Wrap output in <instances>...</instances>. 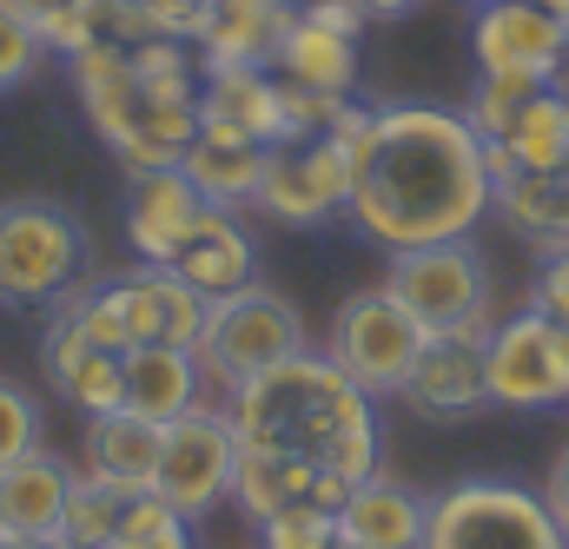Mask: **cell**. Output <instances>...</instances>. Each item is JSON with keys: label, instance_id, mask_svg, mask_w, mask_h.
I'll return each instance as SVG.
<instances>
[{"label": "cell", "instance_id": "cell-1", "mask_svg": "<svg viewBox=\"0 0 569 549\" xmlns=\"http://www.w3.org/2000/svg\"><path fill=\"white\" fill-rule=\"evenodd\" d=\"M345 152H351L345 219L385 252L470 239L490 219L483 139L457 107H371V127Z\"/></svg>", "mask_w": 569, "mask_h": 549}, {"label": "cell", "instance_id": "cell-27", "mask_svg": "<svg viewBox=\"0 0 569 549\" xmlns=\"http://www.w3.org/2000/svg\"><path fill=\"white\" fill-rule=\"evenodd\" d=\"M272 73L291 87H311V93H358V33H338L298 7Z\"/></svg>", "mask_w": 569, "mask_h": 549}, {"label": "cell", "instance_id": "cell-3", "mask_svg": "<svg viewBox=\"0 0 569 549\" xmlns=\"http://www.w3.org/2000/svg\"><path fill=\"white\" fill-rule=\"evenodd\" d=\"M67 73H73L87 127L107 139V152L127 166V179L186 159V146L199 133V107L192 100H166L159 87H146L127 47H93V53L67 60Z\"/></svg>", "mask_w": 569, "mask_h": 549}, {"label": "cell", "instance_id": "cell-22", "mask_svg": "<svg viewBox=\"0 0 569 549\" xmlns=\"http://www.w3.org/2000/svg\"><path fill=\"white\" fill-rule=\"evenodd\" d=\"M179 172L199 186L206 206H226V212H246L259 199V179H266V139H246L232 127H199Z\"/></svg>", "mask_w": 569, "mask_h": 549}, {"label": "cell", "instance_id": "cell-34", "mask_svg": "<svg viewBox=\"0 0 569 549\" xmlns=\"http://www.w3.org/2000/svg\"><path fill=\"white\" fill-rule=\"evenodd\" d=\"M345 100H351V93H311V87H291V80H284V93H279L284 133H331L338 113H345Z\"/></svg>", "mask_w": 569, "mask_h": 549}, {"label": "cell", "instance_id": "cell-31", "mask_svg": "<svg viewBox=\"0 0 569 549\" xmlns=\"http://www.w3.org/2000/svg\"><path fill=\"white\" fill-rule=\"evenodd\" d=\"M107 549H199L192 543V517H179L166 497H127V517H120V537Z\"/></svg>", "mask_w": 569, "mask_h": 549}, {"label": "cell", "instance_id": "cell-13", "mask_svg": "<svg viewBox=\"0 0 569 549\" xmlns=\"http://www.w3.org/2000/svg\"><path fill=\"white\" fill-rule=\"evenodd\" d=\"M470 47H477V73H517L550 87L569 60V27L537 0H497L477 13Z\"/></svg>", "mask_w": 569, "mask_h": 549}, {"label": "cell", "instance_id": "cell-12", "mask_svg": "<svg viewBox=\"0 0 569 549\" xmlns=\"http://www.w3.org/2000/svg\"><path fill=\"white\" fill-rule=\"evenodd\" d=\"M483 378H490V405L497 411H550V405H569L563 325L543 318L537 305L497 318L490 338H483Z\"/></svg>", "mask_w": 569, "mask_h": 549}, {"label": "cell", "instance_id": "cell-5", "mask_svg": "<svg viewBox=\"0 0 569 549\" xmlns=\"http://www.w3.org/2000/svg\"><path fill=\"white\" fill-rule=\"evenodd\" d=\"M305 345H311L305 311L284 298L279 285L252 278V285H239V291H226V298L206 305V325L192 338V358H199L206 385L226 398L246 378H259V371H272L284 358H298Z\"/></svg>", "mask_w": 569, "mask_h": 549}, {"label": "cell", "instance_id": "cell-42", "mask_svg": "<svg viewBox=\"0 0 569 549\" xmlns=\"http://www.w3.org/2000/svg\"><path fill=\"white\" fill-rule=\"evenodd\" d=\"M537 7H550V13H557V20L569 27V0H537Z\"/></svg>", "mask_w": 569, "mask_h": 549}, {"label": "cell", "instance_id": "cell-32", "mask_svg": "<svg viewBox=\"0 0 569 549\" xmlns=\"http://www.w3.org/2000/svg\"><path fill=\"white\" fill-rule=\"evenodd\" d=\"M33 443H47V430H40V398H33L27 385L0 378V463L27 457Z\"/></svg>", "mask_w": 569, "mask_h": 549}, {"label": "cell", "instance_id": "cell-21", "mask_svg": "<svg viewBox=\"0 0 569 549\" xmlns=\"http://www.w3.org/2000/svg\"><path fill=\"white\" fill-rule=\"evenodd\" d=\"M172 272L186 278L199 298H226V291H239V285H252V278H259V246H252V232H246V219H239V212L206 206V219H199V226H192V239L179 246Z\"/></svg>", "mask_w": 569, "mask_h": 549}, {"label": "cell", "instance_id": "cell-8", "mask_svg": "<svg viewBox=\"0 0 569 549\" xmlns=\"http://www.w3.org/2000/svg\"><path fill=\"white\" fill-rule=\"evenodd\" d=\"M385 285L398 291V305L425 325L430 338L443 331H490L497 325V285L490 266L470 239H437V246H411L391 252Z\"/></svg>", "mask_w": 569, "mask_h": 549}, {"label": "cell", "instance_id": "cell-35", "mask_svg": "<svg viewBox=\"0 0 569 549\" xmlns=\"http://www.w3.org/2000/svg\"><path fill=\"white\" fill-rule=\"evenodd\" d=\"M338 537V517L325 510H284L272 523H259V549H325Z\"/></svg>", "mask_w": 569, "mask_h": 549}, {"label": "cell", "instance_id": "cell-19", "mask_svg": "<svg viewBox=\"0 0 569 549\" xmlns=\"http://www.w3.org/2000/svg\"><path fill=\"white\" fill-rule=\"evenodd\" d=\"M199 398H219L199 371V358L186 345H133L120 351V411L146 417V423H172L192 411Z\"/></svg>", "mask_w": 569, "mask_h": 549}, {"label": "cell", "instance_id": "cell-43", "mask_svg": "<svg viewBox=\"0 0 569 549\" xmlns=\"http://www.w3.org/2000/svg\"><path fill=\"white\" fill-rule=\"evenodd\" d=\"M325 549H365V543H358V537H345V530H338V537H331V543H325Z\"/></svg>", "mask_w": 569, "mask_h": 549}, {"label": "cell", "instance_id": "cell-4", "mask_svg": "<svg viewBox=\"0 0 569 549\" xmlns=\"http://www.w3.org/2000/svg\"><path fill=\"white\" fill-rule=\"evenodd\" d=\"M206 305L212 298H199L172 266H146V259H133L113 278H87L60 298V311H73V325L100 351H133V345H186L192 351V338L206 325Z\"/></svg>", "mask_w": 569, "mask_h": 549}, {"label": "cell", "instance_id": "cell-2", "mask_svg": "<svg viewBox=\"0 0 569 549\" xmlns=\"http://www.w3.org/2000/svg\"><path fill=\"white\" fill-rule=\"evenodd\" d=\"M226 411L239 430V450H266L284 463H311V470H331L345 483H365L385 470V417L378 398L358 391L331 358L325 345L284 358L272 371L246 378L239 391H226Z\"/></svg>", "mask_w": 569, "mask_h": 549}, {"label": "cell", "instance_id": "cell-38", "mask_svg": "<svg viewBox=\"0 0 569 549\" xmlns=\"http://www.w3.org/2000/svg\"><path fill=\"white\" fill-rule=\"evenodd\" d=\"M543 503H550V517L569 530V443L557 450V463H550V483H543Z\"/></svg>", "mask_w": 569, "mask_h": 549}, {"label": "cell", "instance_id": "cell-28", "mask_svg": "<svg viewBox=\"0 0 569 549\" xmlns=\"http://www.w3.org/2000/svg\"><path fill=\"white\" fill-rule=\"evenodd\" d=\"M503 146H510L517 172H569V100L557 87H543L517 113V127L503 133Z\"/></svg>", "mask_w": 569, "mask_h": 549}, {"label": "cell", "instance_id": "cell-45", "mask_svg": "<svg viewBox=\"0 0 569 549\" xmlns=\"http://www.w3.org/2000/svg\"><path fill=\"white\" fill-rule=\"evenodd\" d=\"M463 7H477V13H483V7H497V0H463Z\"/></svg>", "mask_w": 569, "mask_h": 549}, {"label": "cell", "instance_id": "cell-41", "mask_svg": "<svg viewBox=\"0 0 569 549\" xmlns=\"http://www.w3.org/2000/svg\"><path fill=\"white\" fill-rule=\"evenodd\" d=\"M0 549H60L53 537H0Z\"/></svg>", "mask_w": 569, "mask_h": 549}, {"label": "cell", "instance_id": "cell-25", "mask_svg": "<svg viewBox=\"0 0 569 549\" xmlns=\"http://www.w3.org/2000/svg\"><path fill=\"white\" fill-rule=\"evenodd\" d=\"M152 463H159V423L133 411H100L80 430V470L100 477L120 497H146L152 490Z\"/></svg>", "mask_w": 569, "mask_h": 549}, {"label": "cell", "instance_id": "cell-46", "mask_svg": "<svg viewBox=\"0 0 569 549\" xmlns=\"http://www.w3.org/2000/svg\"><path fill=\"white\" fill-rule=\"evenodd\" d=\"M563 345H569V325H563Z\"/></svg>", "mask_w": 569, "mask_h": 549}, {"label": "cell", "instance_id": "cell-9", "mask_svg": "<svg viewBox=\"0 0 569 549\" xmlns=\"http://www.w3.org/2000/svg\"><path fill=\"white\" fill-rule=\"evenodd\" d=\"M563 523L550 517L543 490L470 477L430 497V530L425 549H563Z\"/></svg>", "mask_w": 569, "mask_h": 549}, {"label": "cell", "instance_id": "cell-16", "mask_svg": "<svg viewBox=\"0 0 569 549\" xmlns=\"http://www.w3.org/2000/svg\"><path fill=\"white\" fill-rule=\"evenodd\" d=\"M40 365H47V385L53 398H67L80 417L120 411V351H100L73 311H47V338H40Z\"/></svg>", "mask_w": 569, "mask_h": 549}, {"label": "cell", "instance_id": "cell-36", "mask_svg": "<svg viewBox=\"0 0 569 549\" xmlns=\"http://www.w3.org/2000/svg\"><path fill=\"white\" fill-rule=\"evenodd\" d=\"M530 305H537L543 318L569 325V252H543V266L530 278Z\"/></svg>", "mask_w": 569, "mask_h": 549}, {"label": "cell", "instance_id": "cell-26", "mask_svg": "<svg viewBox=\"0 0 569 549\" xmlns=\"http://www.w3.org/2000/svg\"><path fill=\"white\" fill-rule=\"evenodd\" d=\"M490 212L537 252H569V172H510L490 186Z\"/></svg>", "mask_w": 569, "mask_h": 549}, {"label": "cell", "instance_id": "cell-30", "mask_svg": "<svg viewBox=\"0 0 569 549\" xmlns=\"http://www.w3.org/2000/svg\"><path fill=\"white\" fill-rule=\"evenodd\" d=\"M537 93H543L537 80H517V73H477V87H470V100H463L457 113L477 127V139H503L510 127H517V113H523Z\"/></svg>", "mask_w": 569, "mask_h": 549}, {"label": "cell", "instance_id": "cell-18", "mask_svg": "<svg viewBox=\"0 0 569 549\" xmlns=\"http://www.w3.org/2000/svg\"><path fill=\"white\" fill-rule=\"evenodd\" d=\"M298 20V0H206L199 67H272Z\"/></svg>", "mask_w": 569, "mask_h": 549}, {"label": "cell", "instance_id": "cell-33", "mask_svg": "<svg viewBox=\"0 0 569 549\" xmlns=\"http://www.w3.org/2000/svg\"><path fill=\"white\" fill-rule=\"evenodd\" d=\"M40 60H47V47H40L33 20H20V13L0 0V93L27 87V80L40 73Z\"/></svg>", "mask_w": 569, "mask_h": 549}, {"label": "cell", "instance_id": "cell-48", "mask_svg": "<svg viewBox=\"0 0 569 549\" xmlns=\"http://www.w3.org/2000/svg\"><path fill=\"white\" fill-rule=\"evenodd\" d=\"M252 549H259V543H252Z\"/></svg>", "mask_w": 569, "mask_h": 549}, {"label": "cell", "instance_id": "cell-17", "mask_svg": "<svg viewBox=\"0 0 569 549\" xmlns=\"http://www.w3.org/2000/svg\"><path fill=\"white\" fill-rule=\"evenodd\" d=\"M199 219H206V199H199V186L179 166L140 172L133 179V199H127V246H133V259H146V266H172Z\"/></svg>", "mask_w": 569, "mask_h": 549}, {"label": "cell", "instance_id": "cell-37", "mask_svg": "<svg viewBox=\"0 0 569 549\" xmlns=\"http://www.w3.org/2000/svg\"><path fill=\"white\" fill-rule=\"evenodd\" d=\"M298 7H305L311 20H325V27H338V33H358V40H365V27H371L358 0H298Z\"/></svg>", "mask_w": 569, "mask_h": 549}, {"label": "cell", "instance_id": "cell-14", "mask_svg": "<svg viewBox=\"0 0 569 549\" xmlns=\"http://www.w3.org/2000/svg\"><path fill=\"white\" fill-rule=\"evenodd\" d=\"M483 338L490 331H443L430 338L398 391V405L425 423H463L490 411V378H483Z\"/></svg>", "mask_w": 569, "mask_h": 549}, {"label": "cell", "instance_id": "cell-10", "mask_svg": "<svg viewBox=\"0 0 569 549\" xmlns=\"http://www.w3.org/2000/svg\"><path fill=\"white\" fill-rule=\"evenodd\" d=\"M232 477H239V430L226 398H199L192 411L159 423V463H152V497H166L179 517H212L219 503H232Z\"/></svg>", "mask_w": 569, "mask_h": 549}, {"label": "cell", "instance_id": "cell-44", "mask_svg": "<svg viewBox=\"0 0 569 549\" xmlns=\"http://www.w3.org/2000/svg\"><path fill=\"white\" fill-rule=\"evenodd\" d=\"M550 87H557V93H563V100H569V60H563V73H557V80H550Z\"/></svg>", "mask_w": 569, "mask_h": 549}, {"label": "cell", "instance_id": "cell-40", "mask_svg": "<svg viewBox=\"0 0 569 549\" xmlns=\"http://www.w3.org/2000/svg\"><path fill=\"white\" fill-rule=\"evenodd\" d=\"M7 7H13L20 20H47V13H53V7H67V0H7Z\"/></svg>", "mask_w": 569, "mask_h": 549}, {"label": "cell", "instance_id": "cell-11", "mask_svg": "<svg viewBox=\"0 0 569 549\" xmlns=\"http://www.w3.org/2000/svg\"><path fill=\"white\" fill-rule=\"evenodd\" d=\"M284 232H318L351 206V152L331 133H284L266 146V179L252 199Z\"/></svg>", "mask_w": 569, "mask_h": 549}, {"label": "cell", "instance_id": "cell-47", "mask_svg": "<svg viewBox=\"0 0 569 549\" xmlns=\"http://www.w3.org/2000/svg\"><path fill=\"white\" fill-rule=\"evenodd\" d=\"M563 549H569V537H563Z\"/></svg>", "mask_w": 569, "mask_h": 549}, {"label": "cell", "instance_id": "cell-29", "mask_svg": "<svg viewBox=\"0 0 569 549\" xmlns=\"http://www.w3.org/2000/svg\"><path fill=\"white\" fill-rule=\"evenodd\" d=\"M120 517H127V497L107 490L100 477L73 470V490H67V510H60L53 543L60 549H107L113 537H120Z\"/></svg>", "mask_w": 569, "mask_h": 549}, {"label": "cell", "instance_id": "cell-7", "mask_svg": "<svg viewBox=\"0 0 569 549\" xmlns=\"http://www.w3.org/2000/svg\"><path fill=\"white\" fill-rule=\"evenodd\" d=\"M425 345H430V331L398 305V291H391L385 278L345 291V305H338L331 325H325V358H331L358 391H371L378 405L405 391V378H411V365H418Z\"/></svg>", "mask_w": 569, "mask_h": 549}, {"label": "cell", "instance_id": "cell-24", "mask_svg": "<svg viewBox=\"0 0 569 549\" xmlns=\"http://www.w3.org/2000/svg\"><path fill=\"white\" fill-rule=\"evenodd\" d=\"M279 93L284 80L272 67H206L199 73V127H232V133L272 146L284 133Z\"/></svg>", "mask_w": 569, "mask_h": 549}, {"label": "cell", "instance_id": "cell-15", "mask_svg": "<svg viewBox=\"0 0 569 549\" xmlns=\"http://www.w3.org/2000/svg\"><path fill=\"white\" fill-rule=\"evenodd\" d=\"M345 497H351V483L331 477V470L284 463V457H266V450H239L232 503H239V517H246L252 530L272 523V517H284V510H325V517H338Z\"/></svg>", "mask_w": 569, "mask_h": 549}, {"label": "cell", "instance_id": "cell-20", "mask_svg": "<svg viewBox=\"0 0 569 549\" xmlns=\"http://www.w3.org/2000/svg\"><path fill=\"white\" fill-rule=\"evenodd\" d=\"M73 490V463L47 443L0 463V537H53Z\"/></svg>", "mask_w": 569, "mask_h": 549}, {"label": "cell", "instance_id": "cell-6", "mask_svg": "<svg viewBox=\"0 0 569 549\" xmlns=\"http://www.w3.org/2000/svg\"><path fill=\"white\" fill-rule=\"evenodd\" d=\"M93 278V239L80 212L60 199H7L0 206V305L47 311L73 285Z\"/></svg>", "mask_w": 569, "mask_h": 549}, {"label": "cell", "instance_id": "cell-39", "mask_svg": "<svg viewBox=\"0 0 569 549\" xmlns=\"http://www.w3.org/2000/svg\"><path fill=\"white\" fill-rule=\"evenodd\" d=\"M365 7V20H411L425 0H358Z\"/></svg>", "mask_w": 569, "mask_h": 549}, {"label": "cell", "instance_id": "cell-23", "mask_svg": "<svg viewBox=\"0 0 569 549\" xmlns=\"http://www.w3.org/2000/svg\"><path fill=\"white\" fill-rule=\"evenodd\" d=\"M338 530L358 537L365 549H425L430 530V497H418L411 483H398L391 470L351 483L345 510H338Z\"/></svg>", "mask_w": 569, "mask_h": 549}]
</instances>
